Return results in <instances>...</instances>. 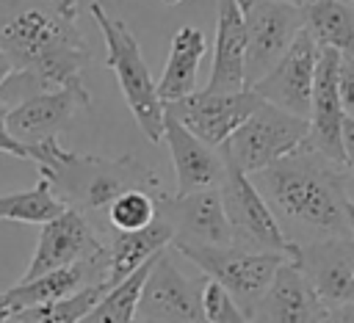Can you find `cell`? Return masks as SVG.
Listing matches in <instances>:
<instances>
[{
  "mask_svg": "<svg viewBox=\"0 0 354 323\" xmlns=\"http://www.w3.org/2000/svg\"><path fill=\"white\" fill-rule=\"evenodd\" d=\"M88 284H108V257L88 260L72 268H61L44 276H36L30 282H17L14 287L0 293V323L14 320L17 315L61 301Z\"/></svg>",
  "mask_w": 354,
  "mask_h": 323,
  "instance_id": "cell-16",
  "label": "cell"
},
{
  "mask_svg": "<svg viewBox=\"0 0 354 323\" xmlns=\"http://www.w3.org/2000/svg\"><path fill=\"white\" fill-rule=\"evenodd\" d=\"M102 257H108V246L97 237L86 213L66 207L58 218H53L41 226L36 251H33L19 282H30L36 276H44V273H53L61 268H72V265H80L88 260H102Z\"/></svg>",
  "mask_w": 354,
  "mask_h": 323,
  "instance_id": "cell-10",
  "label": "cell"
},
{
  "mask_svg": "<svg viewBox=\"0 0 354 323\" xmlns=\"http://www.w3.org/2000/svg\"><path fill=\"white\" fill-rule=\"evenodd\" d=\"M348 221H351V229H354V204H348Z\"/></svg>",
  "mask_w": 354,
  "mask_h": 323,
  "instance_id": "cell-34",
  "label": "cell"
},
{
  "mask_svg": "<svg viewBox=\"0 0 354 323\" xmlns=\"http://www.w3.org/2000/svg\"><path fill=\"white\" fill-rule=\"evenodd\" d=\"M160 254H163V251H160ZM160 254H155L152 260H147V262H144L136 273H130L124 282L113 284V287L102 295V301L88 312V317H86L83 323H136V309H138V298H141L144 282H147V276H149V271H152V265L158 262Z\"/></svg>",
  "mask_w": 354,
  "mask_h": 323,
  "instance_id": "cell-25",
  "label": "cell"
},
{
  "mask_svg": "<svg viewBox=\"0 0 354 323\" xmlns=\"http://www.w3.org/2000/svg\"><path fill=\"white\" fill-rule=\"evenodd\" d=\"M108 290H111L108 284H88V287H83V290H77V293H72L61 301L28 309V312L17 315L8 323H83Z\"/></svg>",
  "mask_w": 354,
  "mask_h": 323,
  "instance_id": "cell-26",
  "label": "cell"
},
{
  "mask_svg": "<svg viewBox=\"0 0 354 323\" xmlns=\"http://www.w3.org/2000/svg\"><path fill=\"white\" fill-rule=\"evenodd\" d=\"M293 262L326 306L354 304V235L304 243Z\"/></svg>",
  "mask_w": 354,
  "mask_h": 323,
  "instance_id": "cell-15",
  "label": "cell"
},
{
  "mask_svg": "<svg viewBox=\"0 0 354 323\" xmlns=\"http://www.w3.org/2000/svg\"><path fill=\"white\" fill-rule=\"evenodd\" d=\"M310 138V121L263 102L221 146L224 157L246 177L266 171L282 157L299 152Z\"/></svg>",
  "mask_w": 354,
  "mask_h": 323,
  "instance_id": "cell-6",
  "label": "cell"
},
{
  "mask_svg": "<svg viewBox=\"0 0 354 323\" xmlns=\"http://www.w3.org/2000/svg\"><path fill=\"white\" fill-rule=\"evenodd\" d=\"M77 108H91V94L86 86H66L53 91H36L25 97L17 108H8V130L17 141L33 149L55 141L77 113Z\"/></svg>",
  "mask_w": 354,
  "mask_h": 323,
  "instance_id": "cell-13",
  "label": "cell"
},
{
  "mask_svg": "<svg viewBox=\"0 0 354 323\" xmlns=\"http://www.w3.org/2000/svg\"><path fill=\"white\" fill-rule=\"evenodd\" d=\"M205 282H207L205 273L199 279H188L163 251L144 282L136 309V323H205L202 320Z\"/></svg>",
  "mask_w": 354,
  "mask_h": 323,
  "instance_id": "cell-9",
  "label": "cell"
},
{
  "mask_svg": "<svg viewBox=\"0 0 354 323\" xmlns=\"http://www.w3.org/2000/svg\"><path fill=\"white\" fill-rule=\"evenodd\" d=\"M171 243H174V229L160 215L141 232H116V237L108 243V287L124 282L147 260L166 251Z\"/></svg>",
  "mask_w": 354,
  "mask_h": 323,
  "instance_id": "cell-22",
  "label": "cell"
},
{
  "mask_svg": "<svg viewBox=\"0 0 354 323\" xmlns=\"http://www.w3.org/2000/svg\"><path fill=\"white\" fill-rule=\"evenodd\" d=\"M340 52L332 47L318 50V66H315V86H313V110H310V138L307 149L335 160L343 166V105H340Z\"/></svg>",
  "mask_w": 354,
  "mask_h": 323,
  "instance_id": "cell-17",
  "label": "cell"
},
{
  "mask_svg": "<svg viewBox=\"0 0 354 323\" xmlns=\"http://www.w3.org/2000/svg\"><path fill=\"white\" fill-rule=\"evenodd\" d=\"M318 50L321 47L315 44V39L307 30H301L296 41L290 44V50L282 55V61L263 80H257L249 91H254L263 102L310 121Z\"/></svg>",
  "mask_w": 354,
  "mask_h": 323,
  "instance_id": "cell-12",
  "label": "cell"
},
{
  "mask_svg": "<svg viewBox=\"0 0 354 323\" xmlns=\"http://www.w3.org/2000/svg\"><path fill=\"white\" fill-rule=\"evenodd\" d=\"M205 91L213 94L246 91V25H243L241 0H218L216 50Z\"/></svg>",
  "mask_w": 354,
  "mask_h": 323,
  "instance_id": "cell-20",
  "label": "cell"
},
{
  "mask_svg": "<svg viewBox=\"0 0 354 323\" xmlns=\"http://www.w3.org/2000/svg\"><path fill=\"white\" fill-rule=\"evenodd\" d=\"M293 246L354 235L346 199V166L301 146L252 177Z\"/></svg>",
  "mask_w": 354,
  "mask_h": 323,
  "instance_id": "cell-2",
  "label": "cell"
},
{
  "mask_svg": "<svg viewBox=\"0 0 354 323\" xmlns=\"http://www.w3.org/2000/svg\"><path fill=\"white\" fill-rule=\"evenodd\" d=\"M158 218V199L147 190H127L108 207V221L116 232H141Z\"/></svg>",
  "mask_w": 354,
  "mask_h": 323,
  "instance_id": "cell-27",
  "label": "cell"
},
{
  "mask_svg": "<svg viewBox=\"0 0 354 323\" xmlns=\"http://www.w3.org/2000/svg\"><path fill=\"white\" fill-rule=\"evenodd\" d=\"M66 204L53 193V185L39 177V182L19 193L0 196V221H19V224H47L58 218Z\"/></svg>",
  "mask_w": 354,
  "mask_h": 323,
  "instance_id": "cell-24",
  "label": "cell"
},
{
  "mask_svg": "<svg viewBox=\"0 0 354 323\" xmlns=\"http://www.w3.org/2000/svg\"><path fill=\"white\" fill-rule=\"evenodd\" d=\"M0 152L22 157V160H33V149L11 135V130H8V108L6 105H0Z\"/></svg>",
  "mask_w": 354,
  "mask_h": 323,
  "instance_id": "cell-30",
  "label": "cell"
},
{
  "mask_svg": "<svg viewBox=\"0 0 354 323\" xmlns=\"http://www.w3.org/2000/svg\"><path fill=\"white\" fill-rule=\"evenodd\" d=\"M171 246L185 260H191L207 279L218 282L249 315V320L254 317L279 265L290 260L285 254H257L235 246H188V243H171Z\"/></svg>",
  "mask_w": 354,
  "mask_h": 323,
  "instance_id": "cell-5",
  "label": "cell"
},
{
  "mask_svg": "<svg viewBox=\"0 0 354 323\" xmlns=\"http://www.w3.org/2000/svg\"><path fill=\"white\" fill-rule=\"evenodd\" d=\"M160 3H166V6H177V3H183V0H160Z\"/></svg>",
  "mask_w": 354,
  "mask_h": 323,
  "instance_id": "cell-36",
  "label": "cell"
},
{
  "mask_svg": "<svg viewBox=\"0 0 354 323\" xmlns=\"http://www.w3.org/2000/svg\"><path fill=\"white\" fill-rule=\"evenodd\" d=\"M202 320L205 323H252L249 315L238 306V301L213 279H207L202 290Z\"/></svg>",
  "mask_w": 354,
  "mask_h": 323,
  "instance_id": "cell-28",
  "label": "cell"
},
{
  "mask_svg": "<svg viewBox=\"0 0 354 323\" xmlns=\"http://www.w3.org/2000/svg\"><path fill=\"white\" fill-rule=\"evenodd\" d=\"M340 3H348V6H354V0H340Z\"/></svg>",
  "mask_w": 354,
  "mask_h": 323,
  "instance_id": "cell-37",
  "label": "cell"
},
{
  "mask_svg": "<svg viewBox=\"0 0 354 323\" xmlns=\"http://www.w3.org/2000/svg\"><path fill=\"white\" fill-rule=\"evenodd\" d=\"M299 8L304 30L318 47H332L354 58V6L340 0H304Z\"/></svg>",
  "mask_w": 354,
  "mask_h": 323,
  "instance_id": "cell-23",
  "label": "cell"
},
{
  "mask_svg": "<svg viewBox=\"0 0 354 323\" xmlns=\"http://www.w3.org/2000/svg\"><path fill=\"white\" fill-rule=\"evenodd\" d=\"M39 177L53 185V193L80 213H94L111 207L127 190L160 193V177L147 163L133 155L97 157L64 149L53 166H39Z\"/></svg>",
  "mask_w": 354,
  "mask_h": 323,
  "instance_id": "cell-3",
  "label": "cell"
},
{
  "mask_svg": "<svg viewBox=\"0 0 354 323\" xmlns=\"http://www.w3.org/2000/svg\"><path fill=\"white\" fill-rule=\"evenodd\" d=\"M77 0H0V52L39 91L83 86L91 50L77 30Z\"/></svg>",
  "mask_w": 354,
  "mask_h": 323,
  "instance_id": "cell-1",
  "label": "cell"
},
{
  "mask_svg": "<svg viewBox=\"0 0 354 323\" xmlns=\"http://www.w3.org/2000/svg\"><path fill=\"white\" fill-rule=\"evenodd\" d=\"M158 215L174 229V243L188 246H232V229L224 213L221 190L205 188L194 193H158Z\"/></svg>",
  "mask_w": 354,
  "mask_h": 323,
  "instance_id": "cell-14",
  "label": "cell"
},
{
  "mask_svg": "<svg viewBox=\"0 0 354 323\" xmlns=\"http://www.w3.org/2000/svg\"><path fill=\"white\" fill-rule=\"evenodd\" d=\"M279 3H290V6H301L304 0H279Z\"/></svg>",
  "mask_w": 354,
  "mask_h": 323,
  "instance_id": "cell-35",
  "label": "cell"
},
{
  "mask_svg": "<svg viewBox=\"0 0 354 323\" xmlns=\"http://www.w3.org/2000/svg\"><path fill=\"white\" fill-rule=\"evenodd\" d=\"M263 105V99L254 91H238V94H213V91H194L177 102L166 105V116L180 121L188 133L202 138L205 144L221 149L232 133Z\"/></svg>",
  "mask_w": 354,
  "mask_h": 323,
  "instance_id": "cell-11",
  "label": "cell"
},
{
  "mask_svg": "<svg viewBox=\"0 0 354 323\" xmlns=\"http://www.w3.org/2000/svg\"><path fill=\"white\" fill-rule=\"evenodd\" d=\"M224 163H227V171H224L218 190H221L224 213H227V221L232 229V246L243 248V251H257V254H285L293 260L299 246H293L288 240L271 204L254 188L252 177H246L227 157H224Z\"/></svg>",
  "mask_w": 354,
  "mask_h": 323,
  "instance_id": "cell-7",
  "label": "cell"
},
{
  "mask_svg": "<svg viewBox=\"0 0 354 323\" xmlns=\"http://www.w3.org/2000/svg\"><path fill=\"white\" fill-rule=\"evenodd\" d=\"M246 25V88L263 80L304 30L301 8L279 0H241Z\"/></svg>",
  "mask_w": 354,
  "mask_h": 323,
  "instance_id": "cell-8",
  "label": "cell"
},
{
  "mask_svg": "<svg viewBox=\"0 0 354 323\" xmlns=\"http://www.w3.org/2000/svg\"><path fill=\"white\" fill-rule=\"evenodd\" d=\"M11 75H14V66H11V61L0 52V88L8 83V77H11Z\"/></svg>",
  "mask_w": 354,
  "mask_h": 323,
  "instance_id": "cell-32",
  "label": "cell"
},
{
  "mask_svg": "<svg viewBox=\"0 0 354 323\" xmlns=\"http://www.w3.org/2000/svg\"><path fill=\"white\" fill-rule=\"evenodd\" d=\"M326 304L318 298L301 268L288 260L271 279L252 323H324Z\"/></svg>",
  "mask_w": 354,
  "mask_h": 323,
  "instance_id": "cell-18",
  "label": "cell"
},
{
  "mask_svg": "<svg viewBox=\"0 0 354 323\" xmlns=\"http://www.w3.org/2000/svg\"><path fill=\"white\" fill-rule=\"evenodd\" d=\"M163 141L171 152L174 177H177V193H194L205 188H218L227 171L221 149L205 144L194 133H188L180 121L166 116L163 124Z\"/></svg>",
  "mask_w": 354,
  "mask_h": 323,
  "instance_id": "cell-19",
  "label": "cell"
},
{
  "mask_svg": "<svg viewBox=\"0 0 354 323\" xmlns=\"http://www.w3.org/2000/svg\"><path fill=\"white\" fill-rule=\"evenodd\" d=\"M205 50H207V39L199 28L183 25L171 36L169 58H166L163 75L158 77V94H160L163 105L177 102L196 91V75H199Z\"/></svg>",
  "mask_w": 354,
  "mask_h": 323,
  "instance_id": "cell-21",
  "label": "cell"
},
{
  "mask_svg": "<svg viewBox=\"0 0 354 323\" xmlns=\"http://www.w3.org/2000/svg\"><path fill=\"white\" fill-rule=\"evenodd\" d=\"M340 141H343V166L348 174H354V119H343L340 127Z\"/></svg>",
  "mask_w": 354,
  "mask_h": 323,
  "instance_id": "cell-31",
  "label": "cell"
},
{
  "mask_svg": "<svg viewBox=\"0 0 354 323\" xmlns=\"http://www.w3.org/2000/svg\"><path fill=\"white\" fill-rule=\"evenodd\" d=\"M88 11H91V17H94V22L105 39V55H108L105 63L116 75L119 91H122L138 130L152 144H160L163 141V124H166V105L158 94V80L149 75V66L144 61L138 39L127 28V22L119 17H111L102 3L91 0Z\"/></svg>",
  "mask_w": 354,
  "mask_h": 323,
  "instance_id": "cell-4",
  "label": "cell"
},
{
  "mask_svg": "<svg viewBox=\"0 0 354 323\" xmlns=\"http://www.w3.org/2000/svg\"><path fill=\"white\" fill-rule=\"evenodd\" d=\"M346 199H348V204H354V174H348V171H346Z\"/></svg>",
  "mask_w": 354,
  "mask_h": 323,
  "instance_id": "cell-33",
  "label": "cell"
},
{
  "mask_svg": "<svg viewBox=\"0 0 354 323\" xmlns=\"http://www.w3.org/2000/svg\"><path fill=\"white\" fill-rule=\"evenodd\" d=\"M337 86H340L343 113L348 119H354V58H348V55H340V77H337Z\"/></svg>",
  "mask_w": 354,
  "mask_h": 323,
  "instance_id": "cell-29",
  "label": "cell"
}]
</instances>
